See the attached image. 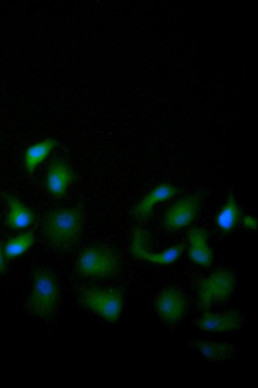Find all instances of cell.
<instances>
[{
  "label": "cell",
  "mask_w": 258,
  "mask_h": 388,
  "mask_svg": "<svg viewBox=\"0 0 258 388\" xmlns=\"http://www.w3.org/2000/svg\"><path fill=\"white\" fill-rule=\"evenodd\" d=\"M83 226V212L79 207L52 210L46 214L43 222L48 243L54 248L62 251L76 245Z\"/></svg>",
  "instance_id": "1"
},
{
  "label": "cell",
  "mask_w": 258,
  "mask_h": 388,
  "mask_svg": "<svg viewBox=\"0 0 258 388\" xmlns=\"http://www.w3.org/2000/svg\"><path fill=\"white\" fill-rule=\"evenodd\" d=\"M59 300L58 285L54 274L47 269L36 270L26 301V311L34 317L50 320L56 315Z\"/></svg>",
  "instance_id": "2"
},
{
  "label": "cell",
  "mask_w": 258,
  "mask_h": 388,
  "mask_svg": "<svg viewBox=\"0 0 258 388\" xmlns=\"http://www.w3.org/2000/svg\"><path fill=\"white\" fill-rule=\"evenodd\" d=\"M119 268L118 258L110 249L101 245L86 248L77 262L78 272L87 278H106L115 275Z\"/></svg>",
  "instance_id": "3"
},
{
  "label": "cell",
  "mask_w": 258,
  "mask_h": 388,
  "mask_svg": "<svg viewBox=\"0 0 258 388\" xmlns=\"http://www.w3.org/2000/svg\"><path fill=\"white\" fill-rule=\"evenodd\" d=\"M235 285L233 275L228 271L218 270L201 279L197 288L198 303L203 309L226 302Z\"/></svg>",
  "instance_id": "4"
},
{
  "label": "cell",
  "mask_w": 258,
  "mask_h": 388,
  "mask_svg": "<svg viewBox=\"0 0 258 388\" xmlns=\"http://www.w3.org/2000/svg\"><path fill=\"white\" fill-rule=\"evenodd\" d=\"M79 299L87 308L111 322L118 319L123 305L121 292L113 288H85L81 292Z\"/></svg>",
  "instance_id": "5"
},
{
  "label": "cell",
  "mask_w": 258,
  "mask_h": 388,
  "mask_svg": "<svg viewBox=\"0 0 258 388\" xmlns=\"http://www.w3.org/2000/svg\"><path fill=\"white\" fill-rule=\"evenodd\" d=\"M185 294L179 289L168 286L155 295L154 310L160 319L168 326H174L182 320L187 309Z\"/></svg>",
  "instance_id": "6"
},
{
  "label": "cell",
  "mask_w": 258,
  "mask_h": 388,
  "mask_svg": "<svg viewBox=\"0 0 258 388\" xmlns=\"http://www.w3.org/2000/svg\"><path fill=\"white\" fill-rule=\"evenodd\" d=\"M200 199L197 195H190L182 198L165 212L163 225L166 229L174 231L191 223L199 211Z\"/></svg>",
  "instance_id": "7"
},
{
  "label": "cell",
  "mask_w": 258,
  "mask_h": 388,
  "mask_svg": "<svg viewBox=\"0 0 258 388\" xmlns=\"http://www.w3.org/2000/svg\"><path fill=\"white\" fill-rule=\"evenodd\" d=\"M243 319L240 312L229 309L223 312H206L195 322L200 330L206 332H226L240 328Z\"/></svg>",
  "instance_id": "8"
},
{
  "label": "cell",
  "mask_w": 258,
  "mask_h": 388,
  "mask_svg": "<svg viewBox=\"0 0 258 388\" xmlns=\"http://www.w3.org/2000/svg\"><path fill=\"white\" fill-rule=\"evenodd\" d=\"M146 235L145 232L141 229H137L134 231L132 250L134 255L137 258L155 263L166 264L177 259L185 248L184 244H178L161 253H151L146 248Z\"/></svg>",
  "instance_id": "9"
},
{
  "label": "cell",
  "mask_w": 258,
  "mask_h": 388,
  "mask_svg": "<svg viewBox=\"0 0 258 388\" xmlns=\"http://www.w3.org/2000/svg\"><path fill=\"white\" fill-rule=\"evenodd\" d=\"M73 178L70 165L63 160L53 161L49 165L46 178L47 187L55 198L64 195Z\"/></svg>",
  "instance_id": "10"
},
{
  "label": "cell",
  "mask_w": 258,
  "mask_h": 388,
  "mask_svg": "<svg viewBox=\"0 0 258 388\" xmlns=\"http://www.w3.org/2000/svg\"><path fill=\"white\" fill-rule=\"evenodd\" d=\"M189 246L188 254L194 262L209 267L212 261V254L208 243L206 231L201 227L190 229L187 234Z\"/></svg>",
  "instance_id": "11"
},
{
  "label": "cell",
  "mask_w": 258,
  "mask_h": 388,
  "mask_svg": "<svg viewBox=\"0 0 258 388\" xmlns=\"http://www.w3.org/2000/svg\"><path fill=\"white\" fill-rule=\"evenodd\" d=\"M191 344L201 354L211 361L229 360L235 354V347L229 342L198 339L192 340Z\"/></svg>",
  "instance_id": "12"
},
{
  "label": "cell",
  "mask_w": 258,
  "mask_h": 388,
  "mask_svg": "<svg viewBox=\"0 0 258 388\" xmlns=\"http://www.w3.org/2000/svg\"><path fill=\"white\" fill-rule=\"evenodd\" d=\"M177 188L169 184L162 183L155 187L136 206L134 213L139 219H147L151 214L155 204L175 195Z\"/></svg>",
  "instance_id": "13"
},
{
  "label": "cell",
  "mask_w": 258,
  "mask_h": 388,
  "mask_svg": "<svg viewBox=\"0 0 258 388\" xmlns=\"http://www.w3.org/2000/svg\"><path fill=\"white\" fill-rule=\"evenodd\" d=\"M5 198L9 206L7 223L9 227L21 229L33 223L34 215L29 208L12 196L7 195Z\"/></svg>",
  "instance_id": "14"
},
{
  "label": "cell",
  "mask_w": 258,
  "mask_h": 388,
  "mask_svg": "<svg viewBox=\"0 0 258 388\" xmlns=\"http://www.w3.org/2000/svg\"><path fill=\"white\" fill-rule=\"evenodd\" d=\"M57 143L55 139H47L29 147L26 151L24 157L27 171L32 173L37 165L47 157Z\"/></svg>",
  "instance_id": "15"
},
{
  "label": "cell",
  "mask_w": 258,
  "mask_h": 388,
  "mask_svg": "<svg viewBox=\"0 0 258 388\" xmlns=\"http://www.w3.org/2000/svg\"><path fill=\"white\" fill-rule=\"evenodd\" d=\"M34 241V235L27 232L10 239L5 244L3 250L5 257L11 258L26 251Z\"/></svg>",
  "instance_id": "16"
},
{
  "label": "cell",
  "mask_w": 258,
  "mask_h": 388,
  "mask_svg": "<svg viewBox=\"0 0 258 388\" xmlns=\"http://www.w3.org/2000/svg\"><path fill=\"white\" fill-rule=\"evenodd\" d=\"M239 217L238 206L233 196L230 195L227 202L217 216V223L222 230L229 231L236 224Z\"/></svg>",
  "instance_id": "17"
},
{
  "label": "cell",
  "mask_w": 258,
  "mask_h": 388,
  "mask_svg": "<svg viewBox=\"0 0 258 388\" xmlns=\"http://www.w3.org/2000/svg\"><path fill=\"white\" fill-rule=\"evenodd\" d=\"M243 223L249 228L251 229H255L256 228V220L251 216H245L243 218Z\"/></svg>",
  "instance_id": "18"
},
{
  "label": "cell",
  "mask_w": 258,
  "mask_h": 388,
  "mask_svg": "<svg viewBox=\"0 0 258 388\" xmlns=\"http://www.w3.org/2000/svg\"><path fill=\"white\" fill-rule=\"evenodd\" d=\"M6 267L5 262V255L2 244L0 242V275L5 273Z\"/></svg>",
  "instance_id": "19"
}]
</instances>
